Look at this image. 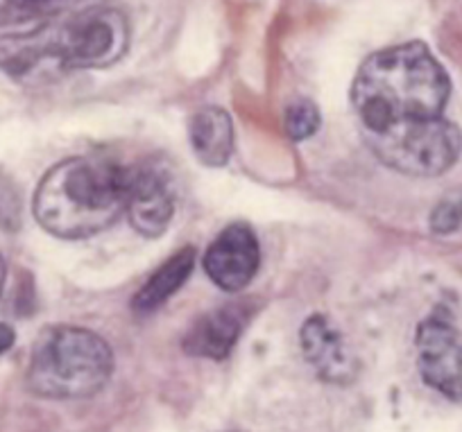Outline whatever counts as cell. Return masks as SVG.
<instances>
[{"label": "cell", "mask_w": 462, "mask_h": 432, "mask_svg": "<svg viewBox=\"0 0 462 432\" xmlns=\"http://www.w3.org/2000/svg\"><path fill=\"white\" fill-rule=\"evenodd\" d=\"M304 358L324 382L349 385L358 376V360L345 335L324 315H310L300 331Z\"/></svg>", "instance_id": "cell-9"}, {"label": "cell", "mask_w": 462, "mask_h": 432, "mask_svg": "<svg viewBox=\"0 0 462 432\" xmlns=\"http://www.w3.org/2000/svg\"><path fill=\"white\" fill-rule=\"evenodd\" d=\"M417 367L429 387L462 400V335L451 313L438 306L417 326Z\"/></svg>", "instance_id": "cell-6"}, {"label": "cell", "mask_w": 462, "mask_h": 432, "mask_svg": "<svg viewBox=\"0 0 462 432\" xmlns=\"http://www.w3.org/2000/svg\"><path fill=\"white\" fill-rule=\"evenodd\" d=\"M84 0H0V28L46 21L75 10Z\"/></svg>", "instance_id": "cell-13"}, {"label": "cell", "mask_w": 462, "mask_h": 432, "mask_svg": "<svg viewBox=\"0 0 462 432\" xmlns=\"http://www.w3.org/2000/svg\"><path fill=\"white\" fill-rule=\"evenodd\" d=\"M322 115H319L318 106L310 100H297L288 105L286 115H283V127L292 141H304L310 138L319 129Z\"/></svg>", "instance_id": "cell-14"}, {"label": "cell", "mask_w": 462, "mask_h": 432, "mask_svg": "<svg viewBox=\"0 0 462 432\" xmlns=\"http://www.w3.org/2000/svg\"><path fill=\"white\" fill-rule=\"evenodd\" d=\"M127 166L105 157H73L43 175L34 217L64 240L91 238L125 216Z\"/></svg>", "instance_id": "cell-3"}, {"label": "cell", "mask_w": 462, "mask_h": 432, "mask_svg": "<svg viewBox=\"0 0 462 432\" xmlns=\"http://www.w3.org/2000/svg\"><path fill=\"white\" fill-rule=\"evenodd\" d=\"M175 188L166 168L157 161L127 166L125 216L134 231L145 238H159L175 216Z\"/></svg>", "instance_id": "cell-7"}, {"label": "cell", "mask_w": 462, "mask_h": 432, "mask_svg": "<svg viewBox=\"0 0 462 432\" xmlns=\"http://www.w3.org/2000/svg\"><path fill=\"white\" fill-rule=\"evenodd\" d=\"M390 170L406 177H439L451 170L462 152V132L444 115L420 127L397 132L367 145Z\"/></svg>", "instance_id": "cell-5"}, {"label": "cell", "mask_w": 462, "mask_h": 432, "mask_svg": "<svg viewBox=\"0 0 462 432\" xmlns=\"http://www.w3.org/2000/svg\"><path fill=\"white\" fill-rule=\"evenodd\" d=\"M202 265L220 290H245L261 265V247L254 229L247 222H234L222 229L208 244Z\"/></svg>", "instance_id": "cell-8"}, {"label": "cell", "mask_w": 462, "mask_h": 432, "mask_svg": "<svg viewBox=\"0 0 462 432\" xmlns=\"http://www.w3.org/2000/svg\"><path fill=\"white\" fill-rule=\"evenodd\" d=\"M195 247H181L180 252L172 253L154 274L143 283L139 292L132 299V310L141 317L152 315L180 290L181 285L189 280L195 270Z\"/></svg>", "instance_id": "cell-12"}, {"label": "cell", "mask_w": 462, "mask_h": 432, "mask_svg": "<svg viewBox=\"0 0 462 432\" xmlns=\"http://www.w3.org/2000/svg\"><path fill=\"white\" fill-rule=\"evenodd\" d=\"M451 79L421 41L367 57L352 84V106L365 145L439 118Z\"/></svg>", "instance_id": "cell-2"}, {"label": "cell", "mask_w": 462, "mask_h": 432, "mask_svg": "<svg viewBox=\"0 0 462 432\" xmlns=\"http://www.w3.org/2000/svg\"><path fill=\"white\" fill-rule=\"evenodd\" d=\"M190 150L207 168H222L234 152V120L220 106H202L190 115Z\"/></svg>", "instance_id": "cell-11"}, {"label": "cell", "mask_w": 462, "mask_h": 432, "mask_svg": "<svg viewBox=\"0 0 462 432\" xmlns=\"http://www.w3.org/2000/svg\"><path fill=\"white\" fill-rule=\"evenodd\" d=\"M127 48V16L116 7L91 5L46 19L30 32L0 37V70L23 87H42L75 70L106 69Z\"/></svg>", "instance_id": "cell-1"}, {"label": "cell", "mask_w": 462, "mask_h": 432, "mask_svg": "<svg viewBox=\"0 0 462 432\" xmlns=\"http://www.w3.org/2000/svg\"><path fill=\"white\" fill-rule=\"evenodd\" d=\"M114 354L97 333L79 326H48L32 345L28 387L52 400L91 399L109 382Z\"/></svg>", "instance_id": "cell-4"}, {"label": "cell", "mask_w": 462, "mask_h": 432, "mask_svg": "<svg viewBox=\"0 0 462 432\" xmlns=\"http://www.w3.org/2000/svg\"><path fill=\"white\" fill-rule=\"evenodd\" d=\"M462 226V186L442 195L430 213V231L438 235H448Z\"/></svg>", "instance_id": "cell-15"}, {"label": "cell", "mask_w": 462, "mask_h": 432, "mask_svg": "<svg viewBox=\"0 0 462 432\" xmlns=\"http://www.w3.org/2000/svg\"><path fill=\"white\" fill-rule=\"evenodd\" d=\"M5 279H7V265L3 253H0V295H3V288H5Z\"/></svg>", "instance_id": "cell-17"}, {"label": "cell", "mask_w": 462, "mask_h": 432, "mask_svg": "<svg viewBox=\"0 0 462 432\" xmlns=\"http://www.w3.org/2000/svg\"><path fill=\"white\" fill-rule=\"evenodd\" d=\"M14 342H16L14 328L7 326V324H0V354H5V351H10Z\"/></svg>", "instance_id": "cell-16"}, {"label": "cell", "mask_w": 462, "mask_h": 432, "mask_svg": "<svg viewBox=\"0 0 462 432\" xmlns=\"http://www.w3.org/2000/svg\"><path fill=\"white\" fill-rule=\"evenodd\" d=\"M247 322V304H225L193 322L181 349L193 358L225 360L241 337Z\"/></svg>", "instance_id": "cell-10"}]
</instances>
